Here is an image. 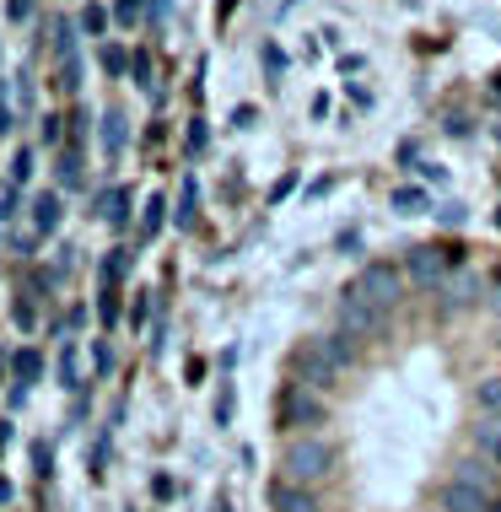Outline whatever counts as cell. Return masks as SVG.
<instances>
[{
  "instance_id": "obj_5",
  "label": "cell",
  "mask_w": 501,
  "mask_h": 512,
  "mask_svg": "<svg viewBox=\"0 0 501 512\" xmlns=\"http://www.w3.org/2000/svg\"><path fill=\"white\" fill-rule=\"evenodd\" d=\"M442 507H448V512H491V507H485V491H480L475 469H469V475H458L453 486L442 491Z\"/></svg>"
},
{
  "instance_id": "obj_7",
  "label": "cell",
  "mask_w": 501,
  "mask_h": 512,
  "mask_svg": "<svg viewBox=\"0 0 501 512\" xmlns=\"http://www.w3.org/2000/svg\"><path fill=\"white\" fill-rule=\"evenodd\" d=\"M60 216H65L60 195H38V200H33V227H38V232H54V227H60Z\"/></svg>"
},
{
  "instance_id": "obj_8",
  "label": "cell",
  "mask_w": 501,
  "mask_h": 512,
  "mask_svg": "<svg viewBox=\"0 0 501 512\" xmlns=\"http://www.w3.org/2000/svg\"><path fill=\"white\" fill-rule=\"evenodd\" d=\"M270 502H275V507H281V512H318V507H313V496H302V491H291V486H286V480H275V486H270Z\"/></svg>"
},
{
  "instance_id": "obj_2",
  "label": "cell",
  "mask_w": 501,
  "mask_h": 512,
  "mask_svg": "<svg viewBox=\"0 0 501 512\" xmlns=\"http://www.w3.org/2000/svg\"><path fill=\"white\" fill-rule=\"evenodd\" d=\"M345 362H351V345H345V340H334V335H324V340H308V345L297 351V372H302L308 383H334Z\"/></svg>"
},
{
  "instance_id": "obj_25",
  "label": "cell",
  "mask_w": 501,
  "mask_h": 512,
  "mask_svg": "<svg viewBox=\"0 0 501 512\" xmlns=\"http://www.w3.org/2000/svg\"><path fill=\"white\" fill-rule=\"evenodd\" d=\"M103 65H108V71H124V49L108 44V49H103Z\"/></svg>"
},
{
  "instance_id": "obj_15",
  "label": "cell",
  "mask_w": 501,
  "mask_h": 512,
  "mask_svg": "<svg viewBox=\"0 0 501 512\" xmlns=\"http://www.w3.org/2000/svg\"><path fill=\"white\" fill-rule=\"evenodd\" d=\"M71 44H76V38H71V22H54V54H60V60H71Z\"/></svg>"
},
{
  "instance_id": "obj_27",
  "label": "cell",
  "mask_w": 501,
  "mask_h": 512,
  "mask_svg": "<svg viewBox=\"0 0 501 512\" xmlns=\"http://www.w3.org/2000/svg\"><path fill=\"white\" fill-rule=\"evenodd\" d=\"M151 17H157V22L167 17V0H151Z\"/></svg>"
},
{
  "instance_id": "obj_1",
  "label": "cell",
  "mask_w": 501,
  "mask_h": 512,
  "mask_svg": "<svg viewBox=\"0 0 501 512\" xmlns=\"http://www.w3.org/2000/svg\"><path fill=\"white\" fill-rule=\"evenodd\" d=\"M394 302H399V270L394 265H367L351 286H345V308L340 313H345L351 329H378Z\"/></svg>"
},
{
  "instance_id": "obj_26",
  "label": "cell",
  "mask_w": 501,
  "mask_h": 512,
  "mask_svg": "<svg viewBox=\"0 0 501 512\" xmlns=\"http://www.w3.org/2000/svg\"><path fill=\"white\" fill-rule=\"evenodd\" d=\"M6 11H11V22H22V17H27V11H33V0H11V6H6Z\"/></svg>"
},
{
  "instance_id": "obj_20",
  "label": "cell",
  "mask_w": 501,
  "mask_h": 512,
  "mask_svg": "<svg viewBox=\"0 0 501 512\" xmlns=\"http://www.w3.org/2000/svg\"><path fill=\"white\" fill-rule=\"evenodd\" d=\"M141 6H146V0H119L114 17H119V22H135V17H141Z\"/></svg>"
},
{
  "instance_id": "obj_23",
  "label": "cell",
  "mask_w": 501,
  "mask_h": 512,
  "mask_svg": "<svg viewBox=\"0 0 501 512\" xmlns=\"http://www.w3.org/2000/svg\"><path fill=\"white\" fill-rule=\"evenodd\" d=\"M178 221H194V178H184V211H178Z\"/></svg>"
},
{
  "instance_id": "obj_14",
  "label": "cell",
  "mask_w": 501,
  "mask_h": 512,
  "mask_svg": "<svg viewBox=\"0 0 501 512\" xmlns=\"http://www.w3.org/2000/svg\"><path fill=\"white\" fill-rule=\"evenodd\" d=\"M394 205H399V211H426V195H421V189H394Z\"/></svg>"
},
{
  "instance_id": "obj_3",
  "label": "cell",
  "mask_w": 501,
  "mask_h": 512,
  "mask_svg": "<svg viewBox=\"0 0 501 512\" xmlns=\"http://www.w3.org/2000/svg\"><path fill=\"white\" fill-rule=\"evenodd\" d=\"M329 459H334V453H329V442H318V437H297V442H291V448H286V475L291 480H313V475H324V469H329Z\"/></svg>"
},
{
  "instance_id": "obj_17",
  "label": "cell",
  "mask_w": 501,
  "mask_h": 512,
  "mask_svg": "<svg viewBox=\"0 0 501 512\" xmlns=\"http://www.w3.org/2000/svg\"><path fill=\"white\" fill-rule=\"evenodd\" d=\"M33 178V151H17V162H11V184H27Z\"/></svg>"
},
{
  "instance_id": "obj_9",
  "label": "cell",
  "mask_w": 501,
  "mask_h": 512,
  "mask_svg": "<svg viewBox=\"0 0 501 512\" xmlns=\"http://www.w3.org/2000/svg\"><path fill=\"white\" fill-rule=\"evenodd\" d=\"M124 205H130V195H124V189H103V195H97V216L103 221H124Z\"/></svg>"
},
{
  "instance_id": "obj_19",
  "label": "cell",
  "mask_w": 501,
  "mask_h": 512,
  "mask_svg": "<svg viewBox=\"0 0 501 512\" xmlns=\"http://www.w3.org/2000/svg\"><path fill=\"white\" fill-rule=\"evenodd\" d=\"M162 211H167V205H162V195L146 205V238H151V232H162Z\"/></svg>"
},
{
  "instance_id": "obj_22",
  "label": "cell",
  "mask_w": 501,
  "mask_h": 512,
  "mask_svg": "<svg viewBox=\"0 0 501 512\" xmlns=\"http://www.w3.org/2000/svg\"><path fill=\"white\" fill-rule=\"evenodd\" d=\"M264 65H270V71H275V76H281V71H286V54H281V49H275V44H264Z\"/></svg>"
},
{
  "instance_id": "obj_11",
  "label": "cell",
  "mask_w": 501,
  "mask_h": 512,
  "mask_svg": "<svg viewBox=\"0 0 501 512\" xmlns=\"http://www.w3.org/2000/svg\"><path fill=\"white\" fill-rule=\"evenodd\" d=\"M103 146H108V157H114V151L124 146V119H119V114L103 119Z\"/></svg>"
},
{
  "instance_id": "obj_4",
  "label": "cell",
  "mask_w": 501,
  "mask_h": 512,
  "mask_svg": "<svg viewBox=\"0 0 501 512\" xmlns=\"http://www.w3.org/2000/svg\"><path fill=\"white\" fill-rule=\"evenodd\" d=\"M318 399L308 394V383H291V389L281 394V426H318Z\"/></svg>"
},
{
  "instance_id": "obj_21",
  "label": "cell",
  "mask_w": 501,
  "mask_h": 512,
  "mask_svg": "<svg viewBox=\"0 0 501 512\" xmlns=\"http://www.w3.org/2000/svg\"><path fill=\"white\" fill-rule=\"evenodd\" d=\"M17 216V189H0V221Z\"/></svg>"
},
{
  "instance_id": "obj_16",
  "label": "cell",
  "mask_w": 501,
  "mask_h": 512,
  "mask_svg": "<svg viewBox=\"0 0 501 512\" xmlns=\"http://www.w3.org/2000/svg\"><path fill=\"white\" fill-rule=\"evenodd\" d=\"M81 27H87V33L97 38V33L108 27V11H103V6H87V11H81Z\"/></svg>"
},
{
  "instance_id": "obj_18",
  "label": "cell",
  "mask_w": 501,
  "mask_h": 512,
  "mask_svg": "<svg viewBox=\"0 0 501 512\" xmlns=\"http://www.w3.org/2000/svg\"><path fill=\"white\" fill-rule=\"evenodd\" d=\"M130 76H135V87H151V60H146V54H135V60H130Z\"/></svg>"
},
{
  "instance_id": "obj_6",
  "label": "cell",
  "mask_w": 501,
  "mask_h": 512,
  "mask_svg": "<svg viewBox=\"0 0 501 512\" xmlns=\"http://www.w3.org/2000/svg\"><path fill=\"white\" fill-rule=\"evenodd\" d=\"M442 270H448V248H415V254H410V275L421 286L442 281Z\"/></svg>"
},
{
  "instance_id": "obj_10",
  "label": "cell",
  "mask_w": 501,
  "mask_h": 512,
  "mask_svg": "<svg viewBox=\"0 0 501 512\" xmlns=\"http://www.w3.org/2000/svg\"><path fill=\"white\" fill-rule=\"evenodd\" d=\"M11 372H17V383H33L38 378V351H17L11 356Z\"/></svg>"
},
{
  "instance_id": "obj_12",
  "label": "cell",
  "mask_w": 501,
  "mask_h": 512,
  "mask_svg": "<svg viewBox=\"0 0 501 512\" xmlns=\"http://www.w3.org/2000/svg\"><path fill=\"white\" fill-rule=\"evenodd\" d=\"M480 410H485V415H501V378L480 383Z\"/></svg>"
},
{
  "instance_id": "obj_24",
  "label": "cell",
  "mask_w": 501,
  "mask_h": 512,
  "mask_svg": "<svg viewBox=\"0 0 501 512\" xmlns=\"http://www.w3.org/2000/svg\"><path fill=\"white\" fill-rule=\"evenodd\" d=\"M60 378L76 383V351H60Z\"/></svg>"
},
{
  "instance_id": "obj_13",
  "label": "cell",
  "mask_w": 501,
  "mask_h": 512,
  "mask_svg": "<svg viewBox=\"0 0 501 512\" xmlns=\"http://www.w3.org/2000/svg\"><path fill=\"white\" fill-rule=\"evenodd\" d=\"M124 265H130V254H124V248H114V254L103 259V286H114L119 275H124Z\"/></svg>"
}]
</instances>
